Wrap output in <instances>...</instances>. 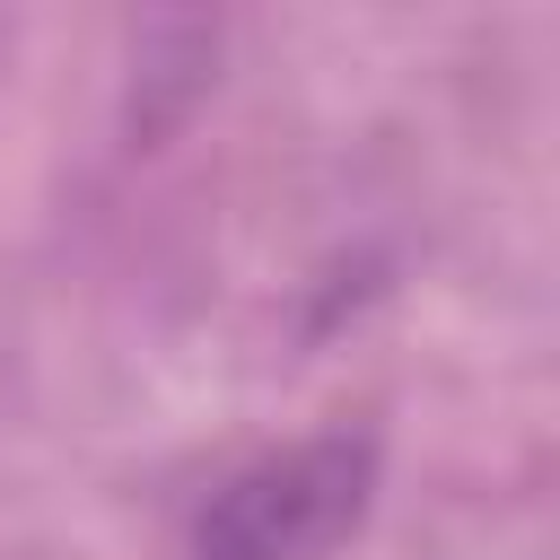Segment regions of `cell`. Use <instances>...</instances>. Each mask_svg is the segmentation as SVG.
Masks as SVG:
<instances>
[{"label": "cell", "instance_id": "7a4b0ae2", "mask_svg": "<svg viewBox=\"0 0 560 560\" xmlns=\"http://www.w3.org/2000/svg\"><path fill=\"white\" fill-rule=\"evenodd\" d=\"M219 79V26L210 18H149L131 35V140H158L184 122Z\"/></svg>", "mask_w": 560, "mask_h": 560}, {"label": "cell", "instance_id": "6da1fadb", "mask_svg": "<svg viewBox=\"0 0 560 560\" xmlns=\"http://www.w3.org/2000/svg\"><path fill=\"white\" fill-rule=\"evenodd\" d=\"M385 455L368 429H324L280 455L236 464L201 516H192V560H341L376 508Z\"/></svg>", "mask_w": 560, "mask_h": 560}]
</instances>
